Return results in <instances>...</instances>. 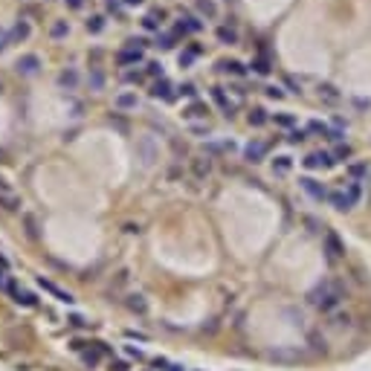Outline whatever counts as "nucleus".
I'll return each instance as SVG.
<instances>
[{
  "label": "nucleus",
  "mask_w": 371,
  "mask_h": 371,
  "mask_svg": "<svg viewBox=\"0 0 371 371\" xmlns=\"http://www.w3.org/2000/svg\"><path fill=\"white\" fill-rule=\"evenodd\" d=\"M310 299V305L313 308H319V310H334L337 305L342 302V290L334 284V281H322L313 293L308 296Z\"/></svg>",
  "instance_id": "nucleus-1"
},
{
  "label": "nucleus",
  "mask_w": 371,
  "mask_h": 371,
  "mask_svg": "<svg viewBox=\"0 0 371 371\" xmlns=\"http://www.w3.org/2000/svg\"><path fill=\"white\" fill-rule=\"evenodd\" d=\"M15 70H18V73H21V76H35V73H38V70H41V58H38V55H21V58H18V64H15Z\"/></svg>",
  "instance_id": "nucleus-2"
},
{
  "label": "nucleus",
  "mask_w": 371,
  "mask_h": 371,
  "mask_svg": "<svg viewBox=\"0 0 371 371\" xmlns=\"http://www.w3.org/2000/svg\"><path fill=\"white\" fill-rule=\"evenodd\" d=\"M38 284H41V287H44L47 293H53V296H55L58 302H64V305H73V302H76V299H73V293L61 290V287H58V284H53L50 278H44V276H41V278H38Z\"/></svg>",
  "instance_id": "nucleus-3"
},
{
  "label": "nucleus",
  "mask_w": 371,
  "mask_h": 371,
  "mask_svg": "<svg viewBox=\"0 0 371 371\" xmlns=\"http://www.w3.org/2000/svg\"><path fill=\"white\" fill-rule=\"evenodd\" d=\"M136 44H142V41H131L122 53L116 55V61H119V64H133V61H139V58H142V47H136Z\"/></svg>",
  "instance_id": "nucleus-4"
},
{
  "label": "nucleus",
  "mask_w": 371,
  "mask_h": 371,
  "mask_svg": "<svg viewBox=\"0 0 371 371\" xmlns=\"http://www.w3.org/2000/svg\"><path fill=\"white\" fill-rule=\"evenodd\" d=\"M128 308L133 310V313H145V310H148V302H145L139 293H133V296H128Z\"/></svg>",
  "instance_id": "nucleus-5"
},
{
  "label": "nucleus",
  "mask_w": 371,
  "mask_h": 371,
  "mask_svg": "<svg viewBox=\"0 0 371 371\" xmlns=\"http://www.w3.org/2000/svg\"><path fill=\"white\" fill-rule=\"evenodd\" d=\"M0 206L9 209V212H15V209H21V200L15 194H9V191H0Z\"/></svg>",
  "instance_id": "nucleus-6"
},
{
  "label": "nucleus",
  "mask_w": 371,
  "mask_h": 371,
  "mask_svg": "<svg viewBox=\"0 0 371 371\" xmlns=\"http://www.w3.org/2000/svg\"><path fill=\"white\" fill-rule=\"evenodd\" d=\"M12 296H15V302H18V305H24V308H35V305H38V302H35V296L26 293V290H15Z\"/></svg>",
  "instance_id": "nucleus-7"
},
{
  "label": "nucleus",
  "mask_w": 371,
  "mask_h": 371,
  "mask_svg": "<svg viewBox=\"0 0 371 371\" xmlns=\"http://www.w3.org/2000/svg\"><path fill=\"white\" fill-rule=\"evenodd\" d=\"M76 81H79V76H76L73 70H64L61 76H58V84H61V87H76Z\"/></svg>",
  "instance_id": "nucleus-8"
},
{
  "label": "nucleus",
  "mask_w": 371,
  "mask_h": 371,
  "mask_svg": "<svg viewBox=\"0 0 371 371\" xmlns=\"http://www.w3.org/2000/svg\"><path fill=\"white\" fill-rule=\"evenodd\" d=\"M12 38H18V41L29 38V24H26V21H18V24H15V29H12Z\"/></svg>",
  "instance_id": "nucleus-9"
},
{
  "label": "nucleus",
  "mask_w": 371,
  "mask_h": 371,
  "mask_svg": "<svg viewBox=\"0 0 371 371\" xmlns=\"http://www.w3.org/2000/svg\"><path fill=\"white\" fill-rule=\"evenodd\" d=\"M302 186L308 188L313 197H325V188H322V186H316V180H302Z\"/></svg>",
  "instance_id": "nucleus-10"
},
{
  "label": "nucleus",
  "mask_w": 371,
  "mask_h": 371,
  "mask_svg": "<svg viewBox=\"0 0 371 371\" xmlns=\"http://www.w3.org/2000/svg\"><path fill=\"white\" fill-rule=\"evenodd\" d=\"M67 29H70V26H67V21H55V24H53V29H50V35H53V38H64Z\"/></svg>",
  "instance_id": "nucleus-11"
},
{
  "label": "nucleus",
  "mask_w": 371,
  "mask_h": 371,
  "mask_svg": "<svg viewBox=\"0 0 371 371\" xmlns=\"http://www.w3.org/2000/svg\"><path fill=\"white\" fill-rule=\"evenodd\" d=\"M209 168H212V165H209V159H194V174H197V177H206V174H209Z\"/></svg>",
  "instance_id": "nucleus-12"
},
{
  "label": "nucleus",
  "mask_w": 371,
  "mask_h": 371,
  "mask_svg": "<svg viewBox=\"0 0 371 371\" xmlns=\"http://www.w3.org/2000/svg\"><path fill=\"white\" fill-rule=\"evenodd\" d=\"M328 252L337 258V255H342V244L337 241V235H328Z\"/></svg>",
  "instance_id": "nucleus-13"
},
{
  "label": "nucleus",
  "mask_w": 371,
  "mask_h": 371,
  "mask_svg": "<svg viewBox=\"0 0 371 371\" xmlns=\"http://www.w3.org/2000/svg\"><path fill=\"white\" fill-rule=\"evenodd\" d=\"M116 105H119V107H133V105H136V96H133V93H122V96L116 99Z\"/></svg>",
  "instance_id": "nucleus-14"
},
{
  "label": "nucleus",
  "mask_w": 371,
  "mask_h": 371,
  "mask_svg": "<svg viewBox=\"0 0 371 371\" xmlns=\"http://www.w3.org/2000/svg\"><path fill=\"white\" fill-rule=\"evenodd\" d=\"M102 26H105V18H102V15H96V18L87 21V29L90 32H102Z\"/></svg>",
  "instance_id": "nucleus-15"
},
{
  "label": "nucleus",
  "mask_w": 371,
  "mask_h": 371,
  "mask_svg": "<svg viewBox=\"0 0 371 371\" xmlns=\"http://www.w3.org/2000/svg\"><path fill=\"white\" fill-rule=\"evenodd\" d=\"M264 154V145H249L247 148V157L252 159V162H258V157Z\"/></svg>",
  "instance_id": "nucleus-16"
},
{
  "label": "nucleus",
  "mask_w": 371,
  "mask_h": 371,
  "mask_svg": "<svg viewBox=\"0 0 371 371\" xmlns=\"http://www.w3.org/2000/svg\"><path fill=\"white\" fill-rule=\"evenodd\" d=\"M81 360H84V366H96V363H99V354H96V351H84V354H81Z\"/></svg>",
  "instance_id": "nucleus-17"
},
{
  "label": "nucleus",
  "mask_w": 371,
  "mask_h": 371,
  "mask_svg": "<svg viewBox=\"0 0 371 371\" xmlns=\"http://www.w3.org/2000/svg\"><path fill=\"white\" fill-rule=\"evenodd\" d=\"M142 151H145V159H142V162H145V165H151V159H154V151H151V142H148V139L142 142Z\"/></svg>",
  "instance_id": "nucleus-18"
},
{
  "label": "nucleus",
  "mask_w": 371,
  "mask_h": 371,
  "mask_svg": "<svg viewBox=\"0 0 371 371\" xmlns=\"http://www.w3.org/2000/svg\"><path fill=\"white\" fill-rule=\"evenodd\" d=\"M273 168H276V171H287V168H290V159H287V157H278L276 162H273Z\"/></svg>",
  "instance_id": "nucleus-19"
},
{
  "label": "nucleus",
  "mask_w": 371,
  "mask_h": 371,
  "mask_svg": "<svg viewBox=\"0 0 371 371\" xmlns=\"http://www.w3.org/2000/svg\"><path fill=\"white\" fill-rule=\"evenodd\" d=\"M348 322H351V316H348V313H337V316H334V325H337V328L348 325Z\"/></svg>",
  "instance_id": "nucleus-20"
},
{
  "label": "nucleus",
  "mask_w": 371,
  "mask_h": 371,
  "mask_svg": "<svg viewBox=\"0 0 371 371\" xmlns=\"http://www.w3.org/2000/svg\"><path fill=\"white\" fill-rule=\"evenodd\" d=\"M168 366H171V363H168L165 357H157V360H154V369L157 371H168Z\"/></svg>",
  "instance_id": "nucleus-21"
},
{
  "label": "nucleus",
  "mask_w": 371,
  "mask_h": 371,
  "mask_svg": "<svg viewBox=\"0 0 371 371\" xmlns=\"http://www.w3.org/2000/svg\"><path fill=\"white\" fill-rule=\"evenodd\" d=\"M125 337H128V340H139V342H145V340H148L145 334H136V331H125Z\"/></svg>",
  "instance_id": "nucleus-22"
},
{
  "label": "nucleus",
  "mask_w": 371,
  "mask_h": 371,
  "mask_svg": "<svg viewBox=\"0 0 371 371\" xmlns=\"http://www.w3.org/2000/svg\"><path fill=\"white\" fill-rule=\"evenodd\" d=\"M70 325H76V328H84V325H87V322H84V319H81V316H79V313H76V316H70Z\"/></svg>",
  "instance_id": "nucleus-23"
},
{
  "label": "nucleus",
  "mask_w": 371,
  "mask_h": 371,
  "mask_svg": "<svg viewBox=\"0 0 371 371\" xmlns=\"http://www.w3.org/2000/svg\"><path fill=\"white\" fill-rule=\"evenodd\" d=\"M125 354H128V357H136V360L142 357V351H139V348H133V345H128V348H125Z\"/></svg>",
  "instance_id": "nucleus-24"
},
{
  "label": "nucleus",
  "mask_w": 371,
  "mask_h": 371,
  "mask_svg": "<svg viewBox=\"0 0 371 371\" xmlns=\"http://www.w3.org/2000/svg\"><path fill=\"white\" fill-rule=\"evenodd\" d=\"M154 96H168V84L162 81V84H157L154 87Z\"/></svg>",
  "instance_id": "nucleus-25"
},
{
  "label": "nucleus",
  "mask_w": 371,
  "mask_h": 371,
  "mask_svg": "<svg viewBox=\"0 0 371 371\" xmlns=\"http://www.w3.org/2000/svg\"><path fill=\"white\" fill-rule=\"evenodd\" d=\"M6 41H9V32H6V29H0V53L6 50Z\"/></svg>",
  "instance_id": "nucleus-26"
},
{
  "label": "nucleus",
  "mask_w": 371,
  "mask_h": 371,
  "mask_svg": "<svg viewBox=\"0 0 371 371\" xmlns=\"http://www.w3.org/2000/svg\"><path fill=\"white\" fill-rule=\"evenodd\" d=\"M26 226H29V238H38V232H35V220L26 217Z\"/></svg>",
  "instance_id": "nucleus-27"
},
{
  "label": "nucleus",
  "mask_w": 371,
  "mask_h": 371,
  "mask_svg": "<svg viewBox=\"0 0 371 371\" xmlns=\"http://www.w3.org/2000/svg\"><path fill=\"white\" fill-rule=\"evenodd\" d=\"M93 87H96V90L102 87V73H93Z\"/></svg>",
  "instance_id": "nucleus-28"
},
{
  "label": "nucleus",
  "mask_w": 371,
  "mask_h": 371,
  "mask_svg": "<svg viewBox=\"0 0 371 371\" xmlns=\"http://www.w3.org/2000/svg\"><path fill=\"white\" fill-rule=\"evenodd\" d=\"M67 6L70 9H81V0H67Z\"/></svg>",
  "instance_id": "nucleus-29"
},
{
  "label": "nucleus",
  "mask_w": 371,
  "mask_h": 371,
  "mask_svg": "<svg viewBox=\"0 0 371 371\" xmlns=\"http://www.w3.org/2000/svg\"><path fill=\"white\" fill-rule=\"evenodd\" d=\"M168 371H186V369L180 366V363H171V366H168Z\"/></svg>",
  "instance_id": "nucleus-30"
},
{
  "label": "nucleus",
  "mask_w": 371,
  "mask_h": 371,
  "mask_svg": "<svg viewBox=\"0 0 371 371\" xmlns=\"http://www.w3.org/2000/svg\"><path fill=\"white\" fill-rule=\"evenodd\" d=\"M6 267H9V261H6V258L0 255V270H6Z\"/></svg>",
  "instance_id": "nucleus-31"
},
{
  "label": "nucleus",
  "mask_w": 371,
  "mask_h": 371,
  "mask_svg": "<svg viewBox=\"0 0 371 371\" xmlns=\"http://www.w3.org/2000/svg\"><path fill=\"white\" fill-rule=\"evenodd\" d=\"M0 287H6V276H3V270H0Z\"/></svg>",
  "instance_id": "nucleus-32"
},
{
  "label": "nucleus",
  "mask_w": 371,
  "mask_h": 371,
  "mask_svg": "<svg viewBox=\"0 0 371 371\" xmlns=\"http://www.w3.org/2000/svg\"><path fill=\"white\" fill-rule=\"evenodd\" d=\"M0 191H6V180L3 177H0Z\"/></svg>",
  "instance_id": "nucleus-33"
},
{
  "label": "nucleus",
  "mask_w": 371,
  "mask_h": 371,
  "mask_svg": "<svg viewBox=\"0 0 371 371\" xmlns=\"http://www.w3.org/2000/svg\"><path fill=\"white\" fill-rule=\"evenodd\" d=\"M128 3H142V0H128Z\"/></svg>",
  "instance_id": "nucleus-34"
},
{
  "label": "nucleus",
  "mask_w": 371,
  "mask_h": 371,
  "mask_svg": "<svg viewBox=\"0 0 371 371\" xmlns=\"http://www.w3.org/2000/svg\"><path fill=\"white\" fill-rule=\"evenodd\" d=\"M0 159H3V151H0Z\"/></svg>",
  "instance_id": "nucleus-35"
}]
</instances>
